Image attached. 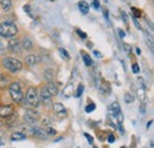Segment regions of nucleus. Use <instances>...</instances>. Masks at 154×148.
Masks as SVG:
<instances>
[{
  "label": "nucleus",
  "instance_id": "nucleus-1",
  "mask_svg": "<svg viewBox=\"0 0 154 148\" xmlns=\"http://www.w3.org/2000/svg\"><path fill=\"white\" fill-rule=\"evenodd\" d=\"M18 32L16 24L11 21H4L0 24V36L4 38H13Z\"/></svg>",
  "mask_w": 154,
  "mask_h": 148
},
{
  "label": "nucleus",
  "instance_id": "nucleus-2",
  "mask_svg": "<svg viewBox=\"0 0 154 148\" xmlns=\"http://www.w3.org/2000/svg\"><path fill=\"white\" fill-rule=\"evenodd\" d=\"M2 65H4V68L6 70H8L11 72H16V71H18V70H20L23 68V64H21L20 60L16 59V58H11V57L4 58Z\"/></svg>",
  "mask_w": 154,
  "mask_h": 148
},
{
  "label": "nucleus",
  "instance_id": "nucleus-3",
  "mask_svg": "<svg viewBox=\"0 0 154 148\" xmlns=\"http://www.w3.org/2000/svg\"><path fill=\"white\" fill-rule=\"evenodd\" d=\"M10 95L12 97V100L16 103H20L23 101V93H21V87H20L19 82H13L10 85Z\"/></svg>",
  "mask_w": 154,
  "mask_h": 148
},
{
  "label": "nucleus",
  "instance_id": "nucleus-4",
  "mask_svg": "<svg viewBox=\"0 0 154 148\" xmlns=\"http://www.w3.org/2000/svg\"><path fill=\"white\" fill-rule=\"evenodd\" d=\"M38 119H39V114L36 110H31V109H29V110L25 111L24 121H25L27 125L33 126V125L38 121Z\"/></svg>",
  "mask_w": 154,
  "mask_h": 148
},
{
  "label": "nucleus",
  "instance_id": "nucleus-5",
  "mask_svg": "<svg viewBox=\"0 0 154 148\" xmlns=\"http://www.w3.org/2000/svg\"><path fill=\"white\" fill-rule=\"evenodd\" d=\"M26 101L31 104V106H33V107H37L39 104L38 102V95H37V90H36V88H29V90H27V93H26Z\"/></svg>",
  "mask_w": 154,
  "mask_h": 148
},
{
  "label": "nucleus",
  "instance_id": "nucleus-6",
  "mask_svg": "<svg viewBox=\"0 0 154 148\" xmlns=\"http://www.w3.org/2000/svg\"><path fill=\"white\" fill-rule=\"evenodd\" d=\"M7 49H8L11 52H17V54H19L20 51H21V44H20L17 39H11V40L8 42V44H7Z\"/></svg>",
  "mask_w": 154,
  "mask_h": 148
},
{
  "label": "nucleus",
  "instance_id": "nucleus-7",
  "mask_svg": "<svg viewBox=\"0 0 154 148\" xmlns=\"http://www.w3.org/2000/svg\"><path fill=\"white\" fill-rule=\"evenodd\" d=\"M29 129H30L31 135H33V136H37L39 139H46V137H48L46 131H45V129H43V128L33 127V128H29Z\"/></svg>",
  "mask_w": 154,
  "mask_h": 148
},
{
  "label": "nucleus",
  "instance_id": "nucleus-8",
  "mask_svg": "<svg viewBox=\"0 0 154 148\" xmlns=\"http://www.w3.org/2000/svg\"><path fill=\"white\" fill-rule=\"evenodd\" d=\"M39 100L43 103H45V104H48V103L51 102V95L46 90V88H42L40 89V91H39Z\"/></svg>",
  "mask_w": 154,
  "mask_h": 148
},
{
  "label": "nucleus",
  "instance_id": "nucleus-9",
  "mask_svg": "<svg viewBox=\"0 0 154 148\" xmlns=\"http://www.w3.org/2000/svg\"><path fill=\"white\" fill-rule=\"evenodd\" d=\"M13 114L12 106H1L0 107V116L1 117H10Z\"/></svg>",
  "mask_w": 154,
  "mask_h": 148
},
{
  "label": "nucleus",
  "instance_id": "nucleus-10",
  "mask_svg": "<svg viewBox=\"0 0 154 148\" xmlns=\"http://www.w3.org/2000/svg\"><path fill=\"white\" fill-rule=\"evenodd\" d=\"M54 111L57 114V116H59V117L66 115V111H65L64 106L60 104V103H55V104H54Z\"/></svg>",
  "mask_w": 154,
  "mask_h": 148
},
{
  "label": "nucleus",
  "instance_id": "nucleus-11",
  "mask_svg": "<svg viewBox=\"0 0 154 148\" xmlns=\"http://www.w3.org/2000/svg\"><path fill=\"white\" fill-rule=\"evenodd\" d=\"M39 60H40V58L36 55H29L25 57V63L27 65H35V64L39 63Z\"/></svg>",
  "mask_w": 154,
  "mask_h": 148
},
{
  "label": "nucleus",
  "instance_id": "nucleus-12",
  "mask_svg": "<svg viewBox=\"0 0 154 148\" xmlns=\"http://www.w3.org/2000/svg\"><path fill=\"white\" fill-rule=\"evenodd\" d=\"M21 48L25 49V50H31L33 48V44L31 42V39L29 37H24L21 40Z\"/></svg>",
  "mask_w": 154,
  "mask_h": 148
},
{
  "label": "nucleus",
  "instance_id": "nucleus-13",
  "mask_svg": "<svg viewBox=\"0 0 154 148\" xmlns=\"http://www.w3.org/2000/svg\"><path fill=\"white\" fill-rule=\"evenodd\" d=\"M72 91H74V84H72V83H69V84L64 88V90H63V96H64L65 98H69V97L72 96Z\"/></svg>",
  "mask_w": 154,
  "mask_h": 148
},
{
  "label": "nucleus",
  "instance_id": "nucleus-14",
  "mask_svg": "<svg viewBox=\"0 0 154 148\" xmlns=\"http://www.w3.org/2000/svg\"><path fill=\"white\" fill-rule=\"evenodd\" d=\"M46 90L49 91V94L51 96H56L58 94V89H57V85L54 83V82H49L48 87H46Z\"/></svg>",
  "mask_w": 154,
  "mask_h": 148
},
{
  "label": "nucleus",
  "instance_id": "nucleus-15",
  "mask_svg": "<svg viewBox=\"0 0 154 148\" xmlns=\"http://www.w3.org/2000/svg\"><path fill=\"white\" fill-rule=\"evenodd\" d=\"M25 139H26V135L24 133H20V131H16L11 135L12 141H21V140H25Z\"/></svg>",
  "mask_w": 154,
  "mask_h": 148
},
{
  "label": "nucleus",
  "instance_id": "nucleus-16",
  "mask_svg": "<svg viewBox=\"0 0 154 148\" xmlns=\"http://www.w3.org/2000/svg\"><path fill=\"white\" fill-rule=\"evenodd\" d=\"M0 5L5 12H8L12 7V1L11 0H0Z\"/></svg>",
  "mask_w": 154,
  "mask_h": 148
},
{
  "label": "nucleus",
  "instance_id": "nucleus-17",
  "mask_svg": "<svg viewBox=\"0 0 154 148\" xmlns=\"http://www.w3.org/2000/svg\"><path fill=\"white\" fill-rule=\"evenodd\" d=\"M109 110L112 111V114H114V115H117L120 111H121V107H120V103L119 102H113L112 104H110V107H109Z\"/></svg>",
  "mask_w": 154,
  "mask_h": 148
},
{
  "label": "nucleus",
  "instance_id": "nucleus-18",
  "mask_svg": "<svg viewBox=\"0 0 154 148\" xmlns=\"http://www.w3.org/2000/svg\"><path fill=\"white\" fill-rule=\"evenodd\" d=\"M78 5H79L81 12H82L83 14H88V12H89V5H88L85 1H81Z\"/></svg>",
  "mask_w": 154,
  "mask_h": 148
},
{
  "label": "nucleus",
  "instance_id": "nucleus-19",
  "mask_svg": "<svg viewBox=\"0 0 154 148\" xmlns=\"http://www.w3.org/2000/svg\"><path fill=\"white\" fill-rule=\"evenodd\" d=\"M54 76H55V71L52 69H46L45 72H44V77L45 79H48L49 82H51L54 79Z\"/></svg>",
  "mask_w": 154,
  "mask_h": 148
},
{
  "label": "nucleus",
  "instance_id": "nucleus-20",
  "mask_svg": "<svg viewBox=\"0 0 154 148\" xmlns=\"http://www.w3.org/2000/svg\"><path fill=\"white\" fill-rule=\"evenodd\" d=\"M100 89H101V91H102L103 94H108L109 91H110V85H109L107 82H102Z\"/></svg>",
  "mask_w": 154,
  "mask_h": 148
},
{
  "label": "nucleus",
  "instance_id": "nucleus-21",
  "mask_svg": "<svg viewBox=\"0 0 154 148\" xmlns=\"http://www.w3.org/2000/svg\"><path fill=\"white\" fill-rule=\"evenodd\" d=\"M82 58H83V60H84V63H85L87 66L93 65V60H91V58L89 57V55H87L85 52H82Z\"/></svg>",
  "mask_w": 154,
  "mask_h": 148
},
{
  "label": "nucleus",
  "instance_id": "nucleus-22",
  "mask_svg": "<svg viewBox=\"0 0 154 148\" xmlns=\"http://www.w3.org/2000/svg\"><path fill=\"white\" fill-rule=\"evenodd\" d=\"M125 102L126 103H133L134 102V96L131 93H126L125 94Z\"/></svg>",
  "mask_w": 154,
  "mask_h": 148
},
{
  "label": "nucleus",
  "instance_id": "nucleus-23",
  "mask_svg": "<svg viewBox=\"0 0 154 148\" xmlns=\"http://www.w3.org/2000/svg\"><path fill=\"white\" fill-rule=\"evenodd\" d=\"M6 85H7V79H6L5 76H1V77H0V88H1V89H5Z\"/></svg>",
  "mask_w": 154,
  "mask_h": 148
},
{
  "label": "nucleus",
  "instance_id": "nucleus-24",
  "mask_svg": "<svg viewBox=\"0 0 154 148\" xmlns=\"http://www.w3.org/2000/svg\"><path fill=\"white\" fill-rule=\"evenodd\" d=\"M95 108H96L95 103H90V104H88V106L85 107V111H87V113H91V111L95 110Z\"/></svg>",
  "mask_w": 154,
  "mask_h": 148
},
{
  "label": "nucleus",
  "instance_id": "nucleus-25",
  "mask_svg": "<svg viewBox=\"0 0 154 148\" xmlns=\"http://www.w3.org/2000/svg\"><path fill=\"white\" fill-rule=\"evenodd\" d=\"M137 95H139V96H140V98L143 101V100H145V97H146V91H145V88L139 89V90H137Z\"/></svg>",
  "mask_w": 154,
  "mask_h": 148
},
{
  "label": "nucleus",
  "instance_id": "nucleus-26",
  "mask_svg": "<svg viewBox=\"0 0 154 148\" xmlns=\"http://www.w3.org/2000/svg\"><path fill=\"white\" fill-rule=\"evenodd\" d=\"M59 52H60L62 57H64L65 59H69V58H70V56H69V54L66 52V50H65V49H62V48H60V49H59Z\"/></svg>",
  "mask_w": 154,
  "mask_h": 148
},
{
  "label": "nucleus",
  "instance_id": "nucleus-27",
  "mask_svg": "<svg viewBox=\"0 0 154 148\" xmlns=\"http://www.w3.org/2000/svg\"><path fill=\"white\" fill-rule=\"evenodd\" d=\"M45 131H46L48 135H55V134H56V130L54 129V128H51V127H48V128L45 129Z\"/></svg>",
  "mask_w": 154,
  "mask_h": 148
},
{
  "label": "nucleus",
  "instance_id": "nucleus-28",
  "mask_svg": "<svg viewBox=\"0 0 154 148\" xmlns=\"http://www.w3.org/2000/svg\"><path fill=\"white\" fill-rule=\"evenodd\" d=\"M115 116H116V117H117V122H119V123L121 125V123L123 122V115H122V113L120 111V113H119L117 115H115Z\"/></svg>",
  "mask_w": 154,
  "mask_h": 148
},
{
  "label": "nucleus",
  "instance_id": "nucleus-29",
  "mask_svg": "<svg viewBox=\"0 0 154 148\" xmlns=\"http://www.w3.org/2000/svg\"><path fill=\"white\" fill-rule=\"evenodd\" d=\"M82 93H83V85H82V84H79V85H78V88H77L76 96L77 97H79V96L82 95Z\"/></svg>",
  "mask_w": 154,
  "mask_h": 148
},
{
  "label": "nucleus",
  "instance_id": "nucleus-30",
  "mask_svg": "<svg viewBox=\"0 0 154 148\" xmlns=\"http://www.w3.org/2000/svg\"><path fill=\"white\" fill-rule=\"evenodd\" d=\"M132 70H133V72H134V74H137V72H140V68H139V65H137V64H133V66H132Z\"/></svg>",
  "mask_w": 154,
  "mask_h": 148
},
{
  "label": "nucleus",
  "instance_id": "nucleus-31",
  "mask_svg": "<svg viewBox=\"0 0 154 148\" xmlns=\"http://www.w3.org/2000/svg\"><path fill=\"white\" fill-rule=\"evenodd\" d=\"M76 31H77V33H78V36L82 38V39H85V38H87V35H85L83 31H81V30H78V29H77Z\"/></svg>",
  "mask_w": 154,
  "mask_h": 148
},
{
  "label": "nucleus",
  "instance_id": "nucleus-32",
  "mask_svg": "<svg viewBox=\"0 0 154 148\" xmlns=\"http://www.w3.org/2000/svg\"><path fill=\"white\" fill-rule=\"evenodd\" d=\"M108 142H110V143H114L115 142V136L113 134H109L108 135Z\"/></svg>",
  "mask_w": 154,
  "mask_h": 148
},
{
  "label": "nucleus",
  "instance_id": "nucleus-33",
  "mask_svg": "<svg viewBox=\"0 0 154 148\" xmlns=\"http://www.w3.org/2000/svg\"><path fill=\"white\" fill-rule=\"evenodd\" d=\"M122 46H123V49H125L127 52H131V45H128L127 43H123V44H122Z\"/></svg>",
  "mask_w": 154,
  "mask_h": 148
},
{
  "label": "nucleus",
  "instance_id": "nucleus-34",
  "mask_svg": "<svg viewBox=\"0 0 154 148\" xmlns=\"http://www.w3.org/2000/svg\"><path fill=\"white\" fill-rule=\"evenodd\" d=\"M84 136H85V137L88 139V141H89V143H93V142H94V139H93V136H90L89 134H87V133H85V134H84Z\"/></svg>",
  "mask_w": 154,
  "mask_h": 148
},
{
  "label": "nucleus",
  "instance_id": "nucleus-35",
  "mask_svg": "<svg viewBox=\"0 0 154 148\" xmlns=\"http://www.w3.org/2000/svg\"><path fill=\"white\" fill-rule=\"evenodd\" d=\"M132 11H133V13H134V18H136V17H140V11H137L136 8H132Z\"/></svg>",
  "mask_w": 154,
  "mask_h": 148
},
{
  "label": "nucleus",
  "instance_id": "nucleus-36",
  "mask_svg": "<svg viewBox=\"0 0 154 148\" xmlns=\"http://www.w3.org/2000/svg\"><path fill=\"white\" fill-rule=\"evenodd\" d=\"M93 6H94L96 10L100 8V2H98V0H94V1H93Z\"/></svg>",
  "mask_w": 154,
  "mask_h": 148
},
{
  "label": "nucleus",
  "instance_id": "nucleus-37",
  "mask_svg": "<svg viewBox=\"0 0 154 148\" xmlns=\"http://www.w3.org/2000/svg\"><path fill=\"white\" fill-rule=\"evenodd\" d=\"M121 14H122V18L125 20V23H128V20H127V14H126L123 11H121Z\"/></svg>",
  "mask_w": 154,
  "mask_h": 148
},
{
  "label": "nucleus",
  "instance_id": "nucleus-38",
  "mask_svg": "<svg viewBox=\"0 0 154 148\" xmlns=\"http://www.w3.org/2000/svg\"><path fill=\"white\" fill-rule=\"evenodd\" d=\"M133 20H134V23H135V26L139 29V30H141V26H140V24H139V21L136 20V18H133Z\"/></svg>",
  "mask_w": 154,
  "mask_h": 148
},
{
  "label": "nucleus",
  "instance_id": "nucleus-39",
  "mask_svg": "<svg viewBox=\"0 0 154 148\" xmlns=\"http://www.w3.org/2000/svg\"><path fill=\"white\" fill-rule=\"evenodd\" d=\"M24 11H26L27 13H30V5H25L24 6Z\"/></svg>",
  "mask_w": 154,
  "mask_h": 148
},
{
  "label": "nucleus",
  "instance_id": "nucleus-40",
  "mask_svg": "<svg viewBox=\"0 0 154 148\" xmlns=\"http://www.w3.org/2000/svg\"><path fill=\"white\" fill-rule=\"evenodd\" d=\"M119 35H120V37L121 38H125V36H126V35H125V32H123L122 30H119Z\"/></svg>",
  "mask_w": 154,
  "mask_h": 148
},
{
  "label": "nucleus",
  "instance_id": "nucleus-41",
  "mask_svg": "<svg viewBox=\"0 0 154 148\" xmlns=\"http://www.w3.org/2000/svg\"><path fill=\"white\" fill-rule=\"evenodd\" d=\"M135 51H136V55H141V50H140L139 48H136V49H135Z\"/></svg>",
  "mask_w": 154,
  "mask_h": 148
},
{
  "label": "nucleus",
  "instance_id": "nucleus-42",
  "mask_svg": "<svg viewBox=\"0 0 154 148\" xmlns=\"http://www.w3.org/2000/svg\"><path fill=\"white\" fill-rule=\"evenodd\" d=\"M4 49H5V46H4V44H2L1 42H0V51H2Z\"/></svg>",
  "mask_w": 154,
  "mask_h": 148
},
{
  "label": "nucleus",
  "instance_id": "nucleus-43",
  "mask_svg": "<svg viewBox=\"0 0 154 148\" xmlns=\"http://www.w3.org/2000/svg\"><path fill=\"white\" fill-rule=\"evenodd\" d=\"M94 54H95V56H96V57H101V54H100L98 51H94Z\"/></svg>",
  "mask_w": 154,
  "mask_h": 148
},
{
  "label": "nucleus",
  "instance_id": "nucleus-44",
  "mask_svg": "<svg viewBox=\"0 0 154 148\" xmlns=\"http://www.w3.org/2000/svg\"><path fill=\"white\" fill-rule=\"evenodd\" d=\"M88 48H93V44L91 43H88Z\"/></svg>",
  "mask_w": 154,
  "mask_h": 148
},
{
  "label": "nucleus",
  "instance_id": "nucleus-45",
  "mask_svg": "<svg viewBox=\"0 0 154 148\" xmlns=\"http://www.w3.org/2000/svg\"><path fill=\"white\" fill-rule=\"evenodd\" d=\"M2 145H4V141H2L1 139H0V146H2Z\"/></svg>",
  "mask_w": 154,
  "mask_h": 148
},
{
  "label": "nucleus",
  "instance_id": "nucleus-46",
  "mask_svg": "<svg viewBox=\"0 0 154 148\" xmlns=\"http://www.w3.org/2000/svg\"><path fill=\"white\" fill-rule=\"evenodd\" d=\"M1 126H2V121L0 120V127H1Z\"/></svg>",
  "mask_w": 154,
  "mask_h": 148
},
{
  "label": "nucleus",
  "instance_id": "nucleus-47",
  "mask_svg": "<svg viewBox=\"0 0 154 148\" xmlns=\"http://www.w3.org/2000/svg\"><path fill=\"white\" fill-rule=\"evenodd\" d=\"M121 148H126V147H121Z\"/></svg>",
  "mask_w": 154,
  "mask_h": 148
},
{
  "label": "nucleus",
  "instance_id": "nucleus-48",
  "mask_svg": "<svg viewBox=\"0 0 154 148\" xmlns=\"http://www.w3.org/2000/svg\"><path fill=\"white\" fill-rule=\"evenodd\" d=\"M51 1H55V0H51Z\"/></svg>",
  "mask_w": 154,
  "mask_h": 148
},
{
  "label": "nucleus",
  "instance_id": "nucleus-49",
  "mask_svg": "<svg viewBox=\"0 0 154 148\" xmlns=\"http://www.w3.org/2000/svg\"><path fill=\"white\" fill-rule=\"evenodd\" d=\"M94 148H97V147H94Z\"/></svg>",
  "mask_w": 154,
  "mask_h": 148
}]
</instances>
